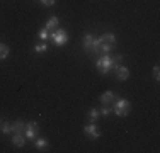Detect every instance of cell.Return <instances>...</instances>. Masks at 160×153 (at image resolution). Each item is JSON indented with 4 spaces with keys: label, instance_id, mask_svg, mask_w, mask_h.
<instances>
[{
    "label": "cell",
    "instance_id": "2e32d148",
    "mask_svg": "<svg viewBox=\"0 0 160 153\" xmlns=\"http://www.w3.org/2000/svg\"><path fill=\"white\" fill-rule=\"evenodd\" d=\"M9 53H10V48H9V44H5V43H0V60H5L7 56H9Z\"/></svg>",
    "mask_w": 160,
    "mask_h": 153
},
{
    "label": "cell",
    "instance_id": "4fadbf2b",
    "mask_svg": "<svg viewBox=\"0 0 160 153\" xmlns=\"http://www.w3.org/2000/svg\"><path fill=\"white\" fill-rule=\"evenodd\" d=\"M24 128H26V121H14L12 122V133H24Z\"/></svg>",
    "mask_w": 160,
    "mask_h": 153
},
{
    "label": "cell",
    "instance_id": "44dd1931",
    "mask_svg": "<svg viewBox=\"0 0 160 153\" xmlns=\"http://www.w3.org/2000/svg\"><path fill=\"white\" fill-rule=\"evenodd\" d=\"M153 78L157 80V82L160 80V67H158V65H155V67H153Z\"/></svg>",
    "mask_w": 160,
    "mask_h": 153
},
{
    "label": "cell",
    "instance_id": "d6986e66",
    "mask_svg": "<svg viewBox=\"0 0 160 153\" xmlns=\"http://www.w3.org/2000/svg\"><path fill=\"white\" fill-rule=\"evenodd\" d=\"M38 39L39 41H48L49 39V31H46V29H39L38 31Z\"/></svg>",
    "mask_w": 160,
    "mask_h": 153
},
{
    "label": "cell",
    "instance_id": "52a82bcc",
    "mask_svg": "<svg viewBox=\"0 0 160 153\" xmlns=\"http://www.w3.org/2000/svg\"><path fill=\"white\" fill-rule=\"evenodd\" d=\"M114 76H116L118 80H128L129 78V70H128V67H124L123 63H118L116 67H114Z\"/></svg>",
    "mask_w": 160,
    "mask_h": 153
},
{
    "label": "cell",
    "instance_id": "ba28073f",
    "mask_svg": "<svg viewBox=\"0 0 160 153\" xmlns=\"http://www.w3.org/2000/svg\"><path fill=\"white\" fill-rule=\"evenodd\" d=\"M10 141H12L14 146L22 148V146L26 145V136H24V133H12V138H10Z\"/></svg>",
    "mask_w": 160,
    "mask_h": 153
},
{
    "label": "cell",
    "instance_id": "3957f363",
    "mask_svg": "<svg viewBox=\"0 0 160 153\" xmlns=\"http://www.w3.org/2000/svg\"><path fill=\"white\" fill-rule=\"evenodd\" d=\"M111 106H112V114H116L118 117H126L128 114L131 112V102H129L128 99L118 97Z\"/></svg>",
    "mask_w": 160,
    "mask_h": 153
},
{
    "label": "cell",
    "instance_id": "6da1fadb",
    "mask_svg": "<svg viewBox=\"0 0 160 153\" xmlns=\"http://www.w3.org/2000/svg\"><path fill=\"white\" fill-rule=\"evenodd\" d=\"M123 55H101L96 61V67L101 75H109L114 72V67L123 61Z\"/></svg>",
    "mask_w": 160,
    "mask_h": 153
},
{
    "label": "cell",
    "instance_id": "8fae6325",
    "mask_svg": "<svg viewBox=\"0 0 160 153\" xmlns=\"http://www.w3.org/2000/svg\"><path fill=\"white\" fill-rule=\"evenodd\" d=\"M58 26H60V19L56 17V15H51V17L46 21V24H44V29L46 31H55Z\"/></svg>",
    "mask_w": 160,
    "mask_h": 153
},
{
    "label": "cell",
    "instance_id": "9a60e30c",
    "mask_svg": "<svg viewBox=\"0 0 160 153\" xmlns=\"http://www.w3.org/2000/svg\"><path fill=\"white\" fill-rule=\"evenodd\" d=\"M34 51H36L38 55H41V53H46V51H48L46 41H41V43H36V44H34Z\"/></svg>",
    "mask_w": 160,
    "mask_h": 153
},
{
    "label": "cell",
    "instance_id": "ac0fdd59",
    "mask_svg": "<svg viewBox=\"0 0 160 153\" xmlns=\"http://www.w3.org/2000/svg\"><path fill=\"white\" fill-rule=\"evenodd\" d=\"M0 129H2L3 135H12V121H3Z\"/></svg>",
    "mask_w": 160,
    "mask_h": 153
},
{
    "label": "cell",
    "instance_id": "9c48e42d",
    "mask_svg": "<svg viewBox=\"0 0 160 153\" xmlns=\"http://www.w3.org/2000/svg\"><path fill=\"white\" fill-rule=\"evenodd\" d=\"M118 99V95L114 94L112 90H106L104 94L101 95V104H108V106H111L114 101Z\"/></svg>",
    "mask_w": 160,
    "mask_h": 153
},
{
    "label": "cell",
    "instance_id": "8992f818",
    "mask_svg": "<svg viewBox=\"0 0 160 153\" xmlns=\"http://www.w3.org/2000/svg\"><path fill=\"white\" fill-rule=\"evenodd\" d=\"M83 133H85L90 140H99V138H101V131H99L96 122H89V124L83 126Z\"/></svg>",
    "mask_w": 160,
    "mask_h": 153
},
{
    "label": "cell",
    "instance_id": "e0dca14e",
    "mask_svg": "<svg viewBox=\"0 0 160 153\" xmlns=\"http://www.w3.org/2000/svg\"><path fill=\"white\" fill-rule=\"evenodd\" d=\"M99 112H101V116L108 117L112 114V106H108V104H102V107H99Z\"/></svg>",
    "mask_w": 160,
    "mask_h": 153
},
{
    "label": "cell",
    "instance_id": "7c38bea8",
    "mask_svg": "<svg viewBox=\"0 0 160 153\" xmlns=\"http://www.w3.org/2000/svg\"><path fill=\"white\" fill-rule=\"evenodd\" d=\"M99 41L101 43H108V44H114L116 46V36H114V32H104L99 36Z\"/></svg>",
    "mask_w": 160,
    "mask_h": 153
},
{
    "label": "cell",
    "instance_id": "277c9868",
    "mask_svg": "<svg viewBox=\"0 0 160 153\" xmlns=\"http://www.w3.org/2000/svg\"><path fill=\"white\" fill-rule=\"evenodd\" d=\"M49 39H51V43L55 46H65L68 43V32L62 27H56L51 34H49Z\"/></svg>",
    "mask_w": 160,
    "mask_h": 153
},
{
    "label": "cell",
    "instance_id": "ffe728a7",
    "mask_svg": "<svg viewBox=\"0 0 160 153\" xmlns=\"http://www.w3.org/2000/svg\"><path fill=\"white\" fill-rule=\"evenodd\" d=\"M38 2H39L41 5H44V7H53L56 3V0H38Z\"/></svg>",
    "mask_w": 160,
    "mask_h": 153
},
{
    "label": "cell",
    "instance_id": "5b68a950",
    "mask_svg": "<svg viewBox=\"0 0 160 153\" xmlns=\"http://www.w3.org/2000/svg\"><path fill=\"white\" fill-rule=\"evenodd\" d=\"M24 136L26 140H36L39 136V124L36 121H28L26 122V128H24Z\"/></svg>",
    "mask_w": 160,
    "mask_h": 153
},
{
    "label": "cell",
    "instance_id": "30bf717a",
    "mask_svg": "<svg viewBox=\"0 0 160 153\" xmlns=\"http://www.w3.org/2000/svg\"><path fill=\"white\" fill-rule=\"evenodd\" d=\"M34 146L38 148V150H41V151H46L48 148H49V141L46 140V138H36V140H34Z\"/></svg>",
    "mask_w": 160,
    "mask_h": 153
},
{
    "label": "cell",
    "instance_id": "5bb4252c",
    "mask_svg": "<svg viewBox=\"0 0 160 153\" xmlns=\"http://www.w3.org/2000/svg\"><path fill=\"white\" fill-rule=\"evenodd\" d=\"M99 116H101V112H99L97 107H92V109L89 111V114H87V117H89V122H97Z\"/></svg>",
    "mask_w": 160,
    "mask_h": 153
},
{
    "label": "cell",
    "instance_id": "7a4b0ae2",
    "mask_svg": "<svg viewBox=\"0 0 160 153\" xmlns=\"http://www.w3.org/2000/svg\"><path fill=\"white\" fill-rule=\"evenodd\" d=\"M99 37H96L92 32H85L82 37V48L87 55H99Z\"/></svg>",
    "mask_w": 160,
    "mask_h": 153
}]
</instances>
